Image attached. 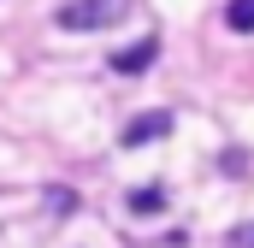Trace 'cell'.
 Listing matches in <instances>:
<instances>
[{
	"label": "cell",
	"instance_id": "obj_1",
	"mask_svg": "<svg viewBox=\"0 0 254 248\" xmlns=\"http://www.w3.org/2000/svg\"><path fill=\"white\" fill-rule=\"evenodd\" d=\"M130 12H142V0H65L54 24L71 30V36H89V30H113V24H125Z\"/></svg>",
	"mask_w": 254,
	"mask_h": 248
},
{
	"label": "cell",
	"instance_id": "obj_2",
	"mask_svg": "<svg viewBox=\"0 0 254 248\" xmlns=\"http://www.w3.org/2000/svg\"><path fill=\"white\" fill-rule=\"evenodd\" d=\"M160 136H172V113H142V119L125 124V148H142V142H160Z\"/></svg>",
	"mask_w": 254,
	"mask_h": 248
},
{
	"label": "cell",
	"instance_id": "obj_3",
	"mask_svg": "<svg viewBox=\"0 0 254 248\" xmlns=\"http://www.w3.org/2000/svg\"><path fill=\"white\" fill-rule=\"evenodd\" d=\"M154 54H160V36H142L136 48H119V54H113V71H119V77H142V71L154 65Z\"/></svg>",
	"mask_w": 254,
	"mask_h": 248
},
{
	"label": "cell",
	"instance_id": "obj_4",
	"mask_svg": "<svg viewBox=\"0 0 254 248\" xmlns=\"http://www.w3.org/2000/svg\"><path fill=\"white\" fill-rule=\"evenodd\" d=\"M225 24H231L237 36H249L254 30V0H231V6H225Z\"/></svg>",
	"mask_w": 254,
	"mask_h": 248
},
{
	"label": "cell",
	"instance_id": "obj_5",
	"mask_svg": "<svg viewBox=\"0 0 254 248\" xmlns=\"http://www.w3.org/2000/svg\"><path fill=\"white\" fill-rule=\"evenodd\" d=\"M160 207H166V195H160V189H136V195H130V213H136V219H154Z\"/></svg>",
	"mask_w": 254,
	"mask_h": 248
},
{
	"label": "cell",
	"instance_id": "obj_6",
	"mask_svg": "<svg viewBox=\"0 0 254 248\" xmlns=\"http://www.w3.org/2000/svg\"><path fill=\"white\" fill-rule=\"evenodd\" d=\"M225 248H254V225H237V231L225 237Z\"/></svg>",
	"mask_w": 254,
	"mask_h": 248
}]
</instances>
